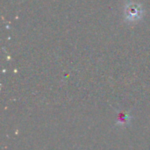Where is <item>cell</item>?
Wrapping results in <instances>:
<instances>
[{
    "label": "cell",
    "mask_w": 150,
    "mask_h": 150,
    "mask_svg": "<svg viewBox=\"0 0 150 150\" xmlns=\"http://www.w3.org/2000/svg\"><path fill=\"white\" fill-rule=\"evenodd\" d=\"M132 119V116L128 114L127 112L122 111V112H118V120L116 122L117 126H126L130 123Z\"/></svg>",
    "instance_id": "6da1fadb"
}]
</instances>
